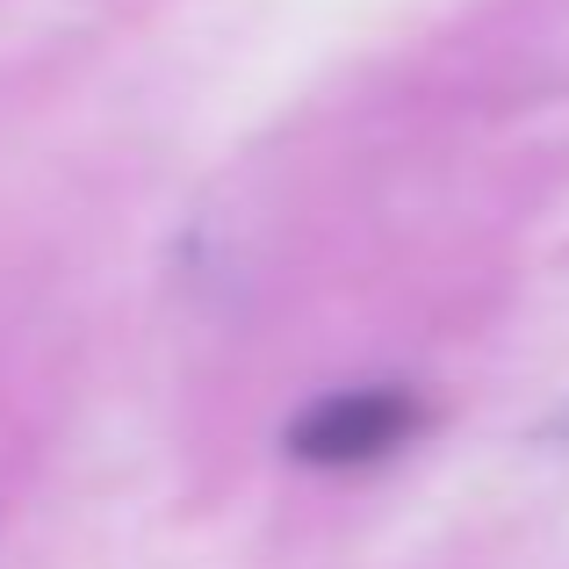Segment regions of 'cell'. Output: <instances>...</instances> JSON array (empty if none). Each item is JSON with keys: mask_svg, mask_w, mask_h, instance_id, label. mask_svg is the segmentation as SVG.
<instances>
[{"mask_svg": "<svg viewBox=\"0 0 569 569\" xmlns=\"http://www.w3.org/2000/svg\"><path fill=\"white\" fill-rule=\"evenodd\" d=\"M418 432V403L397 397V389H339V397L310 403L289 426V447L318 469H361V461H382L389 447H403Z\"/></svg>", "mask_w": 569, "mask_h": 569, "instance_id": "obj_1", "label": "cell"}]
</instances>
